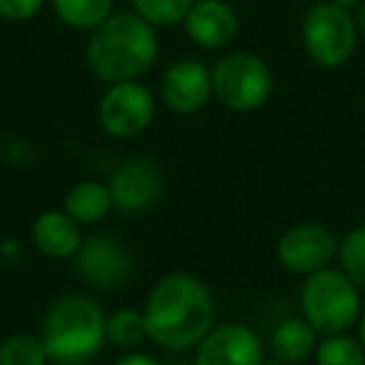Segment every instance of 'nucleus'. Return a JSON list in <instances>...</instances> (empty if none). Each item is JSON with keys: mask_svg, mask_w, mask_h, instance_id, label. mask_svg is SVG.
<instances>
[{"mask_svg": "<svg viewBox=\"0 0 365 365\" xmlns=\"http://www.w3.org/2000/svg\"><path fill=\"white\" fill-rule=\"evenodd\" d=\"M108 343L118 345L123 350H133L148 338L145 318L138 310H118L108 315Z\"/></svg>", "mask_w": 365, "mask_h": 365, "instance_id": "4be33fe9", "label": "nucleus"}, {"mask_svg": "<svg viewBox=\"0 0 365 365\" xmlns=\"http://www.w3.org/2000/svg\"><path fill=\"white\" fill-rule=\"evenodd\" d=\"M160 98L178 115H193L203 110L213 98L210 68L195 58L170 63L160 78Z\"/></svg>", "mask_w": 365, "mask_h": 365, "instance_id": "9b49d317", "label": "nucleus"}, {"mask_svg": "<svg viewBox=\"0 0 365 365\" xmlns=\"http://www.w3.org/2000/svg\"><path fill=\"white\" fill-rule=\"evenodd\" d=\"M48 350L41 335L13 333L0 343V365H46Z\"/></svg>", "mask_w": 365, "mask_h": 365, "instance_id": "a211bd4d", "label": "nucleus"}, {"mask_svg": "<svg viewBox=\"0 0 365 365\" xmlns=\"http://www.w3.org/2000/svg\"><path fill=\"white\" fill-rule=\"evenodd\" d=\"M33 245L43 255L56 260L76 258V253L83 245L81 223L66 213V210H46L38 215L31 228Z\"/></svg>", "mask_w": 365, "mask_h": 365, "instance_id": "4468645a", "label": "nucleus"}, {"mask_svg": "<svg viewBox=\"0 0 365 365\" xmlns=\"http://www.w3.org/2000/svg\"><path fill=\"white\" fill-rule=\"evenodd\" d=\"M355 23H358V33L365 41V0L358 6V13H355Z\"/></svg>", "mask_w": 365, "mask_h": 365, "instance_id": "393cba45", "label": "nucleus"}, {"mask_svg": "<svg viewBox=\"0 0 365 365\" xmlns=\"http://www.w3.org/2000/svg\"><path fill=\"white\" fill-rule=\"evenodd\" d=\"M46 6V0H0V18L11 23H28Z\"/></svg>", "mask_w": 365, "mask_h": 365, "instance_id": "5701e85b", "label": "nucleus"}, {"mask_svg": "<svg viewBox=\"0 0 365 365\" xmlns=\"http://www.w3.org/2000/svg\"><path fill=\"white\" fill-rule=\"evenodd\" d=\"M110 208H113L110 190H108V182L101 180L76 182V185H71V190L66 193V200H63V210L71 218H76L81 225L98 223V220L106 218Z\"/></svg>", "mask_w": 365, "mask_h": 365, "instance_id": "dca6fc26", "label": "nucleus"}, {"mask_svg": "<svg viewBox=\"0 0 365 365\" xmlns=\"http://www.w3.org/2000/svg\"><path fill=\"white\" fill-rule=\"evenodd\" d=\"M185 36L190 43L205 51H218L235 41L238 36V13L225 0H195L185 21Z\"/></svg>", "mask_w": 365, "mask_h": 365, "instance_id": "ddd939ff", "label": "nucleus"}, {"mask_svg": "<svg viewBox=\"0 0 365 365\" xmlns=\"http://www.w3.org/2000/svg\"><path fill=\"white\" fill-rule=\"evenodd\" d=\"M315 365H365V350L348 333L325 335L315 348Z\"/></svg>", "mask_w": 365, "mask_h": 365, "instance_id": "6ab92c4d", "label": "nucleus"}, {"mask_svg": "<svg viewBox=\"0 0 365 365\" xmlns=\"http://www.w3.org/2000/svg\"><path fill=\"white\" fill-rule=\"evenodd\" d=\"M195 0H130L133 11L153 28H173L185 21Z\"/></svg>", "mask_w": 365, "mask_h": 365, "instance_id": "412c9836", "label": "nucleus"}, {"mask_svg": "<svg viewBox=\"0 0 365 365\" xmlns=\"http://www.w3.org/2000/svg\"><path fill=\"white\" fill-rule=\"evenodd\" d=\"M358 23L343 8L330 0H320L308 8L300 23V41L308 58L320 68H340L353 58L358 46Z\"/></svg>", "mask_w": 365, "mask_h": 365, "instance_id": "39448f33", "label": "nucleus"}, {"mask_svg": "<svg viewBox=\"0 0 365 365\" xmlns=\"http://www.w3.org/2000/svg\"><path fill=\"white\" fill-rule=\"evenodd\" d=\"M155 118V96L140 81L113 83L98 101V120L108 135L130 140L150 128Z\"/></svg>", "mask_w": 365, "mask_h": 365, "instance_id": "0eeeda50", "label": "nucleus"}, {"mask_svg": "<svg viewBox=\"0 0 365 365\" xmlns=\"http://www.w3.org/2000/svg\"><path fill=\"white\" fill-rule=\"evenodd\" d=\"M76 273L98 290H113L133 273V255L113 235H91L76 253Z\"/></svg>", "mask_w": 365, "mask_h": 365, "instance_id": "1a4fd4ad", "label": "nucleus"}, {"mask_svg": "<svg viewBox=\"0 0 365 365\" xmlns=\"http://www.w3.org/2000/svg\"><path fill=\"white\" fill-rule=\"evenodd\" d=\"M148 340L168 353L190 350L215 325L208 285L188 273H170L150 288L143 308Z\"/></svg>", "mask_w": 365, "mask_h": 365, "instance_id": "f257e3e1", "label": "nucleus"}, {"mask_svg": "<svg viewBox=\"0 0 365 365\" xmlns=\"http://www.w3.org/2000/svg\"><path fill=\"white\" fill-rule=\"evenodd\" d=\"M315 348H318V333L303 315L278 323V328L270 335V350L275 360H280L283 365L303 363L315 353Z\"/></svg>", "mask_w": 365, "mask_h": 365, "instance_id": "2eb2a0df", "label": "nucleus"}, {"mask_svg": "<svg viewBox=\"0 0 365 365\" xmlns=\"http://www.w3.org/2000/svg\"><path fill=\"white\" fill-rule=\"evenodd\" d=\"M53 13L73 31L93 33L115 13V0H51Z\"/></svg>", "mask_w": 365, "mask_h": 365, "instance_id": "f3484780", "label": "nucleus"}, {"mask_svg": "<svg viewBox=\"0 0 365 365\" xmlns=\"http://www.w3.org/2000/svg\"><path fill=\"white\" fill-rule=\"evenodd\" d=\"M263 365H283V363H280V360H265Z\"/></svg>", "mask_w": 365, "mask_h": 365, "instance_id": "cd10ccee", "label": "nucleus"}, {"mask_svg": "<svg viewBox=\"0 0 365 365\" xmlns=\"http://www.w3.org/2000/svg\"><path fill=\"white\" fill-rule=\"evenodd\" d=\"M340 270L355 283V288L365 295V225H355L343 235L338 245Z\"/></svg>", "mask_w": 365, "mask_h": 365, "instance_id": "aec40b11", "label": "nucleus"}, {"mask_svg": "<svg viewBox=\"0 0 365 365\" xmlns=\"http://www.w3.org/2000/svg\"><path fill=\"white\" fill-rule=\"evenodd\" d=\"M108 315L91 295H61L43 318L41 338L56 365H88L108 343Z\"/></svg>", "mask_w": 365, "mask_h": 365, "instance_id": "7ed1b4c3", "label": "nucleus"}, {"mask_svg": "<svg viewBox=\"0 0 365 365\" xmlns=\"http://www.w3.org/2000/svg\"><path fill=\"white\" fill-rule=\"evenodd\" d=\"M360 290L340 268H323L305 275L300 285V310L318 335L348 333L363 313Z\"/></svg>", "mask_w": 365, "mask_h": 365, "instance_id": "20e7f679", "label": "nucleus"}, {"mask_svg": "<svg viewBox=\"0 0 365 365\" xmlns=\"http://www.w3.org/2000/svg\"><path fill=\"white\" fill-rule=\"evenodd\" d=\"M195 365H263L265 348L260 335L245 323L213 325L195 345Z\"/></svg>", "mask_w": 365, "mask_h": 365, "instance_id": "9d476101", "label": "nucleus"}, {"mask_svg": "<svg viewBox=\"0 0 365 365\" xmlns=\"http://www.w3.org/2000/svg\"><path fill=\"white\" fill-rule=\"evenodd\" d=\"M330 3H338V6H343V8H358L363 0H330Z\"/></svg>", "mask_w": 365, "mask_h": 365, "instance_id": "bb28decb", "label": "nucleus"}, {"mask_svg": "<svg viewBox=\"0 0 365 365\" xmlns=\"http://www.w3.org/2000/svg\"><path fill=\"white\" fill-rule=\"evenodd\" d=\"M113 365H163L158 358H153L150 353H140V350H125L120 358Z\"/></svg>", "mask_w": 365, "mask_h": 365, "instance_id": "b1692460", "label": "nucleus"}, {"mask_svg": "<svg viewBox=\"0 0 365 365\" xmlns=\"http://www.w3.org/2000/svg\"><path fill=\"white\" fill-rule=\"evenodd\" d=\"M158 53V28L143 21L135 11H115L91 33L86 63L98 81L113 86L145 76L155 66Z\"/></svg>", "mask_w": 365, "mask_h": 365, "instance_id": "f03ea898", "label": "nucleus"}, {"mask_svg": "<svg viewBox=\"0 0 365 365\" xmlns=\"http://www.w3.org/2000/svg\"><path fill=\"white\" fill-rule=\"evenodd\" d=\"M213 98L233 113H253L268 103L273 93V73L255 53L235 51L223 56L210 71Z\"/></svg>", "mask_w": 365, "mask_h": 365, "instance_id": "423d86ee", "label": "nucleus"}, {"mask_svg": "<svg viewBox=\"0 0 365 365\" xmlns=\"http://www.w3.org/2000/svg\"><path fill=\"white\" fill-rule=\"evenodd\" d=\"M340 240L330 228L320 223H298L278 238V260L288 273L310 275L328 268L338 258Z\"/></svg>", "mask_w": 365, "mask_h": 365, "instance_id": "6e6552de", "label": "nucleus"}, {"mask_svg": "<svg viewBox=\"0 0 365 365\" xmlns=\"http://www.w3.org/2000/svg\"><path fill=\"white\" fill-rule=\"evenodd\" d=\"M163 188V178L150 158H128L113 170L108 180L113 208L120 213H143L158 200Z\"/></svg>", "mask_w": 365, "mask_h": 365, "instance_id": "f8f14e48", "label": "nucleus"}, {"mask_svg": "<svg viewBox=\"0 0 365 365\" xmlns=\"http://www.w3.org/2000/svg\"><path fill=\"white\" fill-rule=\"evenodd\" d=\"M358 340H360V345H363V350H365V310L360 313V318H358Z\"/></svg>", "mask_w": 365, "mask_h": 365, "instance_id": "a878e982", "label": "nucleus"}]
</instances>
